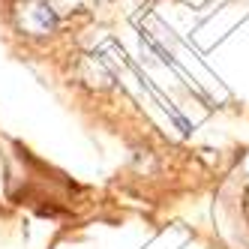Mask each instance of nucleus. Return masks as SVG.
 Listing matches in <instances>:
<instances>
[{
  "label": "nucleus",
  "mask_w": 249,
  "mask_h": 249,
  "mask_svg": "<svg viewBox=\"0 0 249 249\" xmlns=\"http://www.w3.org/2000/svg\"><path fill=\"white\" fill-rule=\"evenodd\" d=\"M12 24L27 39H45L57 33V12L45 0H15L12 3Z\"/></svg>",
  "instance_id": "obj_1"
}]
</instances>
